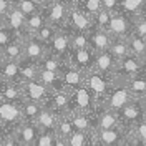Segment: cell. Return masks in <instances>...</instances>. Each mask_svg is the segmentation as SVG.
<instances>
[{
    "mask_svg": "<svg viewBox=\"0 0 146 146\" xmlns=\"http://www.w3.org/2000/svg\"><path fill=\"white\" fill-rule=\"evenodd\" d=\"M85 86L93 95V98L96 101V106H101L103 101L108 98V95L111 93L115 85H113L111 76L101 75L95 70H90V72L85 73Z\"/></svg>",
    "mask_w": 146,
    "mask_h": 146,
    "instance_id": "cell-1",
    "label": "cell"
},
{
    "mask_svg": "<svg viewBox=\"0 0 146 146\" xmlns=\"http://www.w3.org/2000/svg\"><path fill=\"white\" fill-rule=\"evenodd\" d=\"M128 139V128L118 126L111 129H95L91 131V146H119Z\"/></svg>",
    "mask_w": 146,
    "mask_h": 146,
    "instance_id": "cell-2",
    "label": "cell"
},
{
    "mask_svg": "<svg viewBox=\"0 0 146 146\" xmlns=\"http://www.w3.org/2000/svg\"><path fill=\"white\" fill-rule=\"evenodd\" d=\"M68 3L70 0H56L50 5H45L42 9L45 20L56 28H66L68 27Z\"/></svg>",
    "mask_w": 146,
    "mask_h": 146,
    "instance_id": "cell-3",
    "label": "cell"
},
{
    "mask_svg": "<svg viewBox=\"0 0 146 146\" xmlns=\"http://www.w3.org/2000/svg\"><path fill=\"white\" fill-rule=\"evenodd\" d=\"M48 52L55 56H58L60 60H63L66 63L68 56L72 53V43H70V28H58L56 33L53 35V38L48 42Z\"/></svg>",
    "mask_w": 146,
    "mask_h": 146,
    "instance_id": "cell-4",
    "label": "cell"
},
{
    "mask_svg": "<svg viewBox=\"0 0 146 146\" xmlns=\"http://www.w3.org/2000/svg\"><path fill=\"white\" fill-rule=\"evenodd\" d=\"M96 106V101L93 98L90 90L83 85L76 90L70 91V113L73 111H83V113H93Z\"/></svg>",
    "mask_w": 146,
    "mask_h": 146,
    "instance_id": "cell-5",
    "label": "cell"
},
{
    "mask_svg": "<svg viewBox=\"0 0 146 146\" xmlns=\"http://www.w3.org/2000/svg\"><path fill=\"white\" fill-rule=\"evenodd\" d=\"M22 121L23 118H22L20 103H10V101L0 100V125L7 129V133H12Z\"/></svg>",
    "mask_w": 146,
    "mask_h": 146,
    "instance_id": "cell-6",
    "label": "cell"
},
{
    "mask_svg": "<svg viewBox=\"0 0 146 146\" xmlns=\"http://www.w3.org/2000/svg\"><path fill=\"white\" fill-rule=\"evenodd\" d=\"M135 100H136V98H135L123 85H115L113 90H111V93L108 95V98L103 101L101 106H105V108L113 110V111L119 113L126 105H129L131 101H135Z\"/></svg>",
    "mask_w": 146,
    "mask_h": 146,
    "instance_id": "cell-7",
    "label": "cell"
},
{
    "mask_svg": "<svg viewBox=\"0 0 146 146\" xmlns=\"http://www.w3.org/2000/svg\"><path fill=\"white\" fill-rule=\"evenodd\" d=\"M20 88H22V93H23V100L35 101V103H40V105L45 106L50 91L46 90L45 85L40 82L38 78H36V80L20 82Z\"/></svg>",
    "mask_w": 146,
    "mask_h": 146,
    "instance_id": "cell-8",
    "label": "cell"
},
{
    "mask_svg": "<svg viewBox=\"0 0 146 146\" xmlns=\"http://www.w3.org/2000/svg\"><path fill=\"white\" fill-rule=\"evenodd\" d=\"M138 75H141V58L129 53L116 62V70L111 78H131Z\"/></svg>",
    "mask_w": 146,
    "mask_h": 146,
    "instance_id": "cell-9",
    "label": "cell"
},
{
    "mask_svg": "<svg viewBox=\"0 0 146 146\" xmlns=\"http://www.w3.org/2000/svg\"><path fill=\"white\" fill-rule=\"evenodd\" d=\"M46 53H48L46 45L38 42L35 36L27 35L23 38V60L22 62H28V63L36 65Z\"/></svg>",
    "mask_w": 146,
    "mask_h": 146,
    "instance_id": "cell-10",
    "label": "cell"
},
{
    "mask_svg": "<svg viewBox=\"0 0 146 146\" xmlns=\"http://www.w3.org/2000/svg\"><path fill=\"white\" fill-rule=\"evenodd\" d=\"M91 27H93V20L75 5L73 0H70V3H68V28L86 33Z\"/></svg>",
    "mask_w": 146,
    "mask_h": 146,
    "instance_id": "cell-11",
    "label": "cell"
},
{
    "mask_svg": "<svg viewBox=\"0 0 146 146\" xmlns=\"http://www.w3.org/2000/svg\"><path fill=\"white\" fill-rule=\"evenodd\" d=\"M93 60H95V52L88 46V48H82V50H72L65 65H72L75 68H78L80 72L86 73L93 68Z\"/></svg>",
    "mask_w": 146,
    "mask_h": 146,
    "instance_id": "cell-12",
    "label": "cell"
},
{
    "mask_svg": "<svg viewBox=\"0 0 146 146\" xmlns=\"http://www.w3.org/2000/svg\"><path fill=\"white\" fill-rule=\"evenodd\" d=\"M118 126H123V125L116 111L105 106H98L95 110V129H111Z\"/></svg>",
    "mask_w": 146,
    "mask_h": 146,
    "instance_id": "cell-13",
    "label": "cell"
},
{
    "mask_svg": "<svg viewBox=\"0 0 146 146\" xmlns=\"http://www.w3.org/2000/svg\"><path fill=\"white\" fill-rule=\"evenodd\" d=\"M45 106L48 110H52L55 115H66L70 113V91L66 90H58L48 95Z\"/></svg>",
    "mask_w": 146,
    "mask_h": 146,
    "instance_id": "cell-14",
    "label": "cell"
},
{
    "mask_svg": "<svg viewBox=\"0 0 146 146\" xmlns=\"http://www.w3.org/2000/svg\"><path fill=\"white\" fill-rule=\"evenodd\" d=\"M25 22H27V17H25L17 7H13V3H12V9L9 10V13H7L5 18H3V23H5L10 30H13L15 38L23 40V38L27 36V32H25Z\"/></svg>",
    "mask_w": 146,
    "mask_h": 146,
    "instance_id": "cell-15",
    "label": "cell"
},
{
    "mask_svg": "<svg viewBox=\"0 0 146 146\" xmlns=\"http://www.w3.org/2000/svg\"><path fill=\"white\" fill-rule=\"evenodd\" d=\"M106 32L111 36H126L131 32V17L126 13H121V12L113 13L110 17Z\"/></svg>",
    "mask_w": 146,
    "mask_h": 146,
    "instance_id": "cell-16",
    "label": "cell"
},
{
    "mask_svg": "<svg viewBox=\"0 0 146 146\" xmlns=\"http://www.w3.org/2000/svg\"><path fill=\"white\" fill-rule=\"evenodd\" d=\"M86 35H88V46L95 53H100V52L108 50L110 42H111V35L105 28H100V27H96V25H93L86 32Z\"/></svg>",
    "mask_w": 146,
    "mask_h": 146,
    "instance_id": "cell-17",
    "label": "cell"
},
{
    "mask_svg": "<svg viewBox=\"0 0 146 146\" xmlns=\"http://www.w3.org/2000/svg\"><path fill=\"white\" fill-rule=\"evenodd\" d=\"M118 115H119V119H121V125H123L125 128H131L133 125L139 123V121L146 116L145 110H143V106H141L139 100L131 101L129 105H126L125 108L119 111Z\"/></svg>",
    "mask_w": 146,
    "mask_h": 146,
    "instance_id": "cell-18",
    "label": "cell"
},
{
    "mask_svg": "<svg viewBox=\"0 0 146 146\" xmlns=\"http://www.w3.org/2000/svg\"><path fill=\"white\" fill-rule=\"evenodd\" d=\"M38 133H40L38 126H36L35 123H32V121H22V123L12 131V135L17 138L18 143L22 146H33L36 136H38Z\"/></svg>",
    "mask_w": 146,
    "mask_h": 146,
    "instance_id": "cell-19",
    "label": "cell"
},
{
    "mask_svg": "<svg viewBox=\"0 0 146 146\" xmlns=\"http://www.w3.org/2000/svg\"><path fill=\"white\" fill-rule=\"evenodd\" d=\"M111 80H113V85H123L136 100L146 95V76L143 75L131 76V78H111Z\"/></svg>",
    "mask_w": 146,
    "mask_h": 146,
    "instance_id": "cell-20",
    "label": "cell"
},
{
    "mask_svg": "<svg viewBox=\"0 0 146 146\" xmlns=\"http://www.w3.org/2000/svg\"><path fill=\"white\" fill-rule=\"evenodd\" d=\"M91 70L101 73V75H106V76H111L115 73V70H116V60L108 50L95 53V60H93V68Z\"/></svg>",
    "mask_w": 146,
    "mask_h": 146,
    "instance_id": "cell-21",
    "label": "cell"
},
{
    "mask_svg": "<svg viewBox=\"0 0 146 146\" xmlns=\"http://www.w3.org/2000/svg\"><path fill=\"white\" fill-rule=\"evenodd\" d=\"M62 80H63V86L68 91L76 90L85 85V73L80 72L78 68H75L72 65H65V68L60 72Z\"/></svg>",
    "mask_w": 146,
    "mask_h": 146,
    "instance_id": "cell-22",
    "label": "cell"
},
{
    "mask_svg": "<svg viewBox=\"0 0 146 146\" xmlns=\"http://www.w3.org/2000/svg\"><path fill=\"white\" fill-rule=\"evenodd\" d=\"M70 119L75 131H95V111L93 113L73 111L70 113Z\"/></svg>",
    "mask_w": 146,
    "mask_h": 146,
    "instance_id": "cell-23",
    "label": "cell"
},
{
    "mask_svg": "<svg viewBox=\"0 0 146 146\" xmlns=\"http://www.w3.org/2000/svg\"><path fill=\"white\" fill-rule=\"evenodd\" d=\"M38 80L45 85V88L50 91V93L58 91V90H65L62 75H60L58 72H50V70L38 68Z\"/></svg>",
    "mask_w": 146,
    "mask_h": 146,
    "instance_id": "cell-24",
    "label": "cell"
},
{
    "mask_svg": "<svg viewBox=\"0 0 146 146\" xmlns=\"http://www.w3.org/2000/svg\"><path fill=\"white\" fill-rule=\"evenodd\" d=\"M0 100L10 101V103H22L23 93L20 88V83L0 82Z\"/></svg>",
    "mask_w": 146,
    "mask_h": 146,
    "instance_id": "cell-25",
    "label": "cell"
},
{
    "mask_svg": "<svg viewBox=\"0 0 146 146\" xmlns=\"http://www.w3.org/2000/svg\"><path fill=\"white\" fill-rule=\"evenodd\" d=\"M0 82H13L20 83L18 73V62H12L0 56Z\"/></svg>",
    "mask_w": 146,
    "mask_h": 146,
    "instance_id": "cell-26",
    "label": "cell"
},
{
    "mask_svg": "<svg viewBox=\"0 0 146 146\" xmlns=\"http://www.w3.org/2000/svg\"><path fill=\"white\" fill-rule=\"evenodd\" d=\"M56 119H58V115H55L52 110H48L46 106H43L42 111H40V115L35 119V125L38 126L40 131H55Z\"/></svg>",
    "mask_w": 146,
    "mask_h": 146,
    "instance_id": "cell-27",
    "label": "cell"
},
{
    "mask_svg": "<svg viewBox=\"0 0 146 146\" xmlns=\"http://www.w3.org/2000/svg\"><path fill=\"white\" fill-rule=\"evenodd\" d=\"M2 58H7V60L20 63L23 60V40L13 38L9 45L2 50Z\"/></svg>",
    "mask_w": 146,
    "mask_h": 146,
    "instance_id": "cell-28",
    "label": "cell"
},
{
    "mask_svg": "<svg viewBox=\"0 0 146 146\" xmlns=\"http://www.w3.org/2000/svg\"><path fill=\"white\" fill-rule=\"evenodd\" d=\"M108 52L115 56V60H116V62L121 60V58H125L126 55H129V48H128L126 36H111Z\"/></svg>",
    "mask_w": 146,
    "mask_h": 146,
    "instance_id": "cell-29",
    "label": "cell"
},
{
    "mask_svg": "<svg viewBox=\"0 0 146 146\" xmlns=\"http://www.w3.org/2000/svg\"><path fill=\"white\" fill-rule=\"evenodd\" d=\"M128 139L138 146H146V116L139 123L128 128Z\"/></svg>",
    "mask_w": 146,
    "mask_h": 146,
    "instance_id": "cell-30",
    "label": "cell"
},
{
    "mask_svg": "<svg viewBox=\"0 0 146 146\" xmlns=\"http://www.w3.org/2000/svg\"><path fill=\"white\" fill-rule=\"evenodd\" d=\"M126 42L131 55H135L138 58H143L146 55V38H141V36L135 35V33H128Z\"/></svg>",
    "mask_w": 146,
    "mask_h": 146,
    "instance_id": "cell-31",
    "label": "cell"
},
{
    "mask_svg": "<svg viewBox=\"0 0 146 146\" xmlns=\"http://www.w3.org/2000/svg\"><path fill=\"white\" fill-rule=\"evenodd\" d=\"M20 108H22V118H23V121H32V123H35L36 116L40 115V111L43 108V105L35 103V101L23 100L20 103Z\"/></svg>",
    "mask_w": 146,
    "mask_h": 146,
    "instance_id": "cell-32",
    "label": "cell"
},
{
    "mask_svg": "<svg viewBox=\"0 0 146 146\" xmlns=\"http://www.w3.org/2000/svg\"><path fill=\"white\" fill-rule=\"evenodd\" d=\"M146 7V0H119V12L129 17L139 15Z\"/></svg>",
    "mask_w": 146,
    "mask_h": 146,
    "instance_id": "cell-33",
    "label": "cell"
},
{
    "mask_svg": "<svg viewBox=\"0 0 146 146\" xmlns=\"http://www.w3.org/2000/svg\"><path fill=\"white\" fill-rule=\"evenodd\" d=\"M73 131V125H72V119H70V113H66V115H60L58 119H56V125H55V135L60 138H66L72 135Z\"/></svg>",
    "mask_w": 146,
    "mask_h": 146,
    "instance_id": "cell-34",
    "label": "cell"
},
{
    "mask_svg": "<svg viewBox=\"0 0 146 146\" xmlns=\"http://www.w3.org/2000/svg\"><path fill=\"white\" fill-rule=\"evenodd\" d=\"M36 66H38V68H43V70H50V72H58L60 73L65 68V62L48 52V53L36 63Z\"/></svg>",
    "mask_w": 146,
    "mask_h": 146,
    "instance_id": "cell-35",
    "label": "cell"
},
{
    "mask_svg": "<svg viewBox=\"0 0 146 146\" xmlns=\"http://www.w3.org/2000/svg\"><path fill=\"white\" fill-rule=\"evenodd\" d=\"M13 7H17L25 17H30V15H33V13H36V12H40L43 9V5L38 0H15Z\"/></svg>",
    "mask_w": 146,
    "mask_h": 146,
    "instance_id": "cell-36",
    "label": "cell"
},
{
    "mask_svg": "<svg viewBox=\"0 0 146 146\" xmlns=\"http://www.w3.org/2000/svg\"><path fill=\"white\" fill-rule=\"evenodd\" d=\"M73 3L82 10L83 13H86L91 20L101 10V0H73Z\"/></svg>",
    "mask_w": 146,
    "mask_h": 146,
    "instance_id": "cell-37",
    "label": "cell"
},
{
    "mask_svg": "<svg viewBox=\"0 0 146 146\" xmlns=\"http://www.w3.org/2000/svg\"><path fill=\"white\" fill-rule=\"evenodd\" d=\"M45 22L46 20H45V15H43L42 10L33 13V15H30V17H27V22H25V32H27V35H35L36 32H38V28L42 27Z\"/></svg>",
    "mask_w": 146,
    "mask_h": 146,
    "instance_id": "cell-38",
    "label": "cell"
},
{
    "mask_svg": "<svg viewBox=\"0 0 146 146\" xmlns=\"http://www.w3.org/2000/svg\"><path fill=\"white\" fill-rule=\"evenodd\" d=\"M68 146H91V131H73L66 138Z\"/></svg>",
    "mask_w": 146,
    "mask_h": 146,
    "instance_id": "cell-39",
    "label": "cell"
},
{
    "mask_svg": "<svg viewBox=\"0 0 146 146\" xmlns=\"http://www.w3.org/2000/svg\"><path fill=\"white\" fill-rule=\"evenodd\" d=\"M18 73H20V82L36 80V78H38V66H36L35 63L20 62V63H18Z\"/></svg>",
    "mask_w": 146,
    "mask_h": 146,
    "instance_id": "cell-40",
    "label": "cell"
},
{
    "mask_svg": "<svg viewBox=\"0 0 146 146\" xmlns=\"http://www.w3.org/2000/svg\"><path fill=\"white\" fill-rule=\"evenodd\" d=\"M56 30L58 28L53 27L52 23H48V22H45L42 27L38 28V32H36L35 35H32V36H35L38 42H42V43H45V45H48V42L53 38V35L56 33Z\"/></svg>",
    "mask_w": 146,
    "mask_h": 146,
    "instance_id": "cell-41",
    "label": "cell"
},
{
    "mask_svg": "<svg viewBox=\"0 0 146 146\" xmlns=\"http://www.w3.org/2000/svg\"><path fill=\"white\" fill-rule=\"evenodd\" d=\"M70 43H72V50L88 48V35L85 32H76L70 28Z\"/></svg>",
    "mask_w": 146,
    "mask_h": 146,
    "instance_id": "cell-42",
    "label": "cell"
},
{
    "mask_svg": "<svg viewBox=\"0 0 146 146\" xmlns=\"http://www.w3.org/2000/svg\"><path fill=\"white\" fill-rule=\"evenodd\" d=\"M129 33H135L141 38H146V18L143 15L131 17V32Z\"/></svg>",
    "mask_w": 146,
    "mask_h": 146,
    "instance_id": "cell-43",
    "label": "cell"
},
{
    "mask_svg": "<svg viewBox=\"0 0 146 146\" xmlns=\"http://www.w3.org/2000/svg\"><path fill=\"white\" fill-rule=\"evenodd\" d=\"M13 38H15L13 30H10L5 23H0V52H2L5 46L9 45Z\"/></svg>",
    "mask_w": 146,
    "mask_h": 146,
    "instance_id": "cell-44",
    "label": "cell"
},
{
    "mask_svg": "<svg viewBox=\"0 0 146 146\" xmlns=\"http://www.w3.org/2000/svg\"><path fill=\"white\" fill-rule=\"evenodd\" d=\"M53 143H55V131H40L33 146H53Z\"/></svg>",
    "mask_w": 146,
    "mask_h": 146,
    "instance_id": "cell-45",
    "label": "cell"
},
{
    "mask_svg": "<svg viewBox=\"0 0 146 146\" xmlns=\"http://www.w3.org/2000/svg\"><path fill=\"white\" fill-rule=\"evenodd\" d=\"M110 17H111V13L101 9L100 12L93 17V25H96V27L105 28V30H106V27H108V22H110Z\"/></svg>",
    "mask_w": 146,
    "mask_h": 146,
    "instance_id": "cell-46",
    "label": "cell"
},
{
    "mask_svg": "<svg viewBox=\"0 0 146 146\" xmlns=\"http://www.w3.org/2000/svg\"><path fill=\"white\" fill-rule=\"evenodd\" d=\"M101 9L113 15V13L119 12V0H101Z\"/></svg>",
    "mask_w": 146,
    "mask_h": 146,
    "instance_id": "cell-47",
    "label": "cell"
},
{
    "mask_svg": "<svg viewBox=\"0 0 146 146\" xmlns=\"http://www.w3.org/2000/svg\"><path fill=\"white\" fill-rule=\"evenodd\" d=\"M0 146H22V145L18 143V139L13 136L12 133H7V135L3 136V139H2Z\"/></svg>",
    "mask_w": 146,
    "mask_h": 146,
    "instance_id": "cell-48",
    "label": "cell"
},
{
    "mask_svg": "<svg viewBox=\"0 0 146 146\" xmlns=\"http://www.w3.org/2000/svg\"><path fill=\"white\" fill-rule=\"evenodd\" d=\"M10 9H12V2H9V0H0V23H3V18L9 13Z\"/></svg>",
    "mask_w": 146,
    "mask_h": 146,
    "instance_id": "cell-49",
    "label": "cell"
},
{
    "mask_svg": "<svg viewBox=\"0 0 146 146\" xmlns=\"http://www.w3.org/2000/svg\"><path fill=\"white\" fill-rule=\"evenodd\" d=\"M53 146H68V145H66V139H63V138H60V136H56V135H55Z\"/></svg>",
    "mask_w": 146,
    "mask_h": 146,
    "instance_id": "cell-50",
    "label": "cell"
},
{
    "mask_svg": "<svg viewBox=\"0 0 146 146\" xmlns=\"http://www.w3.org/2000/svg\"><path fill=\"white\" fill-rule=\"evenodd\" d=\"M141 75L146 76V55L141 58Z\"/></svg>",
    "mask_w": 146,
    "mask_h": 146,
    "instance_id": "cell-51",
    "label": "cell"
},
{
    "mask_svg": "<svg viewBox=\"0 0 146 146\" xmlns=\"http://www.w3.org/2000/svg\"><path fill=\"white\" fill-rule=\"evenodd\" d=\"M5 135H7V129L0 125V143H2V139H3V136H5Z\"/></svg>",
    "mask_w": 146,
    "mask_h": 146,
    "instance_id": "cell-52",
    "label": "cell"
},
{
    "mask_svg": "<svg viewBox=\"0 0 146 146\" xmlns=\"http://www.w3.org/2000/svg\"><path fill=\"white\" fill-rule=\"evenodd\" d=\"M139 103H141V106H143V110H145V115H146V95L143 96V98H139Z\"/></svg>",
    "mask_w": 146,
    "mask_h": 146,
    "instance_id": "cell-53",
    "label": "cell"
},
{
    "mask_svg": "<svg viewBox=\"0 0 146 146\" xmlns=\"http://www.w3.org/2000/svg\"><path fill=\"white\" fill-rule=\"evenodd\" d=\"M119 146H138V145H136V143H133V141H129V139H126L125 143H121Z\"/></svg>",
    "mask_w": 146,
    "mask_h": 146,
    "instance_id": "cell-54",
    "label": "cell"
},
{
    "mask_svg": "<svg viewBox=\"0 0 146 146\" xmlns=\"http://www.w3.org/2000/svg\"><path fill=\"white\" fill-rule=\"evenodd\" d=\"M38 2H40V3H42L43 7H45V5H50V3H53V2H56V0H38Z\"/></svg>",
    "mask_w": 146,
    "mask_h": 146,
    "instance_id": "cell-55",
    "label": "cell"
},
{
    "mask_svg": "<svg viewBox=\"0 0 146 146\" xmlns=\"http://www.w3.org/2000/svg\"><path fill=\"white\" fill-rule=\"evenodd\" d=\"M139 15H143V17L146 18V7H145V10H143V12H141V13H139Z\"/></svg>",
    "mask_w": 146,
    "mask_h": 146,
    "instance_id": "cell-56",
    "label": "cell"
},
{
    "mask_svg": "<svg viewBox=\"0 0 146 146\" xmlns=\"http://www.w3.org/2000/svg\"><path fill=\"white\" fill-rule=\"evenodd\" d=\"M9 2H12V3H13V2H15V0H9Z\"/></svg>",
    "mask_w": 146,
    "mask_h": 146,
    "instance_id": "cell-57",
    "label": "cell"
},
{
    "mask_svg": "<svg viewBox=\"0 0 146 146\" xmlns=\"http://www.w3.org/2000/svg\"><path fill=\"white\" fill-rule=\"evenodd\" d=\"M0 56H2V52H0Z\"/></svg>",
    "mask_w": 146,
    "mask_h": 146,
    "instance_id": "cell-58",
    "label": "cell"
}]
</instances>
